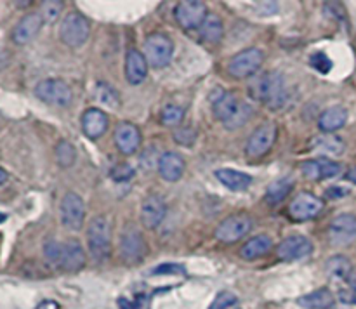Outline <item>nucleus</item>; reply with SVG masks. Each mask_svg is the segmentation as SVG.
Returning <instances> with one entry per match:
<instances>
[{"mask_svg": "<svg viewBox=\"0 0 356 309\" xmlns=\"http://www.w3.org/2000/svg\"><path fill=\"white\" fill-rule=\"evenodd\" d=\"M250 94H252L254 99L268 104V108H271V110L282 108L285 103V97H287L284 75L278 72L263 73L250 85Z\"/></svg>", "mask_w": 356, "mask_h": 309, "instance_id": "nucleus-1", "label": "nucleus"}, {"mask_svg": "<svg viewBox=\"0 0 356 309\" xmlns=\"http://www.w3.org/2000/svg\"><path fill=\"white\" fill-rule=\"evenodd\" d=\"M87 249L94 262H104L111 253V224L104 215L90 219L87 226Z\"/></svg>", "mask_w": 356, "mask_h": 309, "instance_id": "nucleus-2", "label": "nucleus"}, {"mask_svg": "<svg viewBox=\"0 0 356 309\" xmlns=\"http://www.w3.org/2000/svg\"><path fill=\"white\" fill-rule=\"evenodd\" d=\"M90 35V24L86 16L73 10L63 17L61 24H59V38L65 45L72 49H79L89 40Z\"/></svg>", "mask_w": 356, "mask_h": 309, "instance_id": "nucleus-3", "label": "nucleus"}, {"mask_svg": "<svg viewBox=\"0 0 356 309\" xmlns=\"http://www.w3.org/2000/svg\"><path fill=\"white\" fill-rule=\"evenodd\" d=\"M35 96L45 104L58 108H66L72 104V87L61 78H45L35 85Z\"/></svg>", "mask_w": 356, "mask_h": 309, "instance_id": "nucleus-4", "label": "nucleus"}, {"mask_svg": "<svg viewBox=\"0 0 356 309\" xmlns=\"http://www.w3.org/2000/svg\"><path fill=\"white\" fill-rule=\"evenodd\" d=\"M143 54L153 68H165L174 56V42L165 33H152L145 40Z\"/></svg>", "mask_w": 356, "mask_h": 309, "instance_id": "nucleus-5", "label": "nucleus"}, {"mask_svg": "<svg viewBox=\"0 0 356 309\" xmlns=\"http://www.w3.org/2000/svg\"><path fill=\"white\" fill-rule=\"evenodd\" d=\"M263 61H264L263 51L257 47H249L229 59L228 73L238 80L249 78V76L256 75V73L259 72V68L263 66Z\"/></svg>", "mask_w": 356, "mask_h": 309, "instance_id": "nucleus-6", "label": "nucleus"}, {"mask_svg": "<svg viewBox=\"0 0 356 309\" xmlns=\"http://www.w3.org/2000/svg\"><path fill=\"white\" fill-rule=\"evenodd\" d=\"M59 217H61V224L66 229L80 231L83 221H86V203H83L82 197L73 193V191H68L59 203Z\"/></svg>", "mask_w": 356, "mask_h": 309, "instance_id": "nucleus-7", "label": "nucleus"}, {"mask_svg": "<svg viewBox=\"0 0 356 309\" xmlns=\"http://www.w3.org/2000/svg\"><path fill=\"white\" fill-rule=\"evenodd\" d=\"M120 256L125 262L138 264L146 256V240L134 224H127L120 235Z\"/></svg>", "mask_w": 356, "mask_h": 309, "instance_id": "nucleus-8", "label": "nucleus"}, {"mask_svg": "<svg viewBox=\"0 0 356 309\" xmlns=\"http://www.w3.org/2000/svg\"><path fill=\"white\" fill-rule=\"evenodd\" d=\"M277 124H275V122H264L263 125H259V127L252 132V135H250L249 141H247V156H249V158H261V156H264L266 153H270L275 141H277Z\"/></svg>", "mask_w": 356, "mask_h": 309, "instance_id": "nucleus-9", "label": "nucleus"}, {"mask_svg": "<svg viewBox=\"0 0 356 309\" xmlns=\"http://www.w3.org/2000/svg\"><path fill=\"white\" fill-rule=\"evenodd\" d=\"M250 229H252V219L249 215L233 214L216 228V238L222 243H235L249 235Z\"/></svg>", "mask_w": 356, "mask_h": 309, "instance_id": "nucleus-10", "label": "nucleus"}, {"mask_svg": "<svg viewBox=\"0 0 356 309\" xmlns=\"http://www.w3.org/2000/svg\"><path fill=\"white\" fill-rule=\"evenodd\" d=\"M207 14V6L200 0H183L174 9L176 21L184 30H198Z\"/></svg>", "mask_w": 356, "mask_h": 309, "instance_id": "nucleus-11", "label": "nucleus"}, {"mask_svg": "<svg viewBox=\"0 0 356 309\" xmlns=\"http://www.w3.org/2000/svg\"><path fill=\"white\" fill-rule=\"evenodd\" d=\"M323 210V200L315 197L313 193H299L289 205V214L296 221H308V219L316 217Z\"/></svg>", "mask_w": 356, "mask_h": 309, "instance_id": "nucleus-12", "label": "nucleus"}, {"mask_svg": "<svg viewBox=\"0 0 356 309\" xmlns=\"http://www.w3.org/2000/svg\"><path fill=\"white\" fill-rule=\"evenodd\" d=\"M313 243L302 235H291L280 242L277 253L282 260H299L312 256Z\"/></svg>", "mask_w": 356, "mask_h": 309, "instance_id": "nucleus-13", "label": "nucleus"}, {"mask_svg": "<svg viewBox=\"0 0 356 309\" xmlns=\"http://www.w3.org/2000/svg\"><path fill=\"white\" fill-rule=\"evenodd\" d=\"M115 144L124 155H134L141 146V131L131 122H120L113 132Z\"/></svg>", "mask_w": 356, "mask_h": 309, "instance_id": "nucleus-14", "label": "nucleus"}, {"mask_svg": "<svg viewBox=\"0 0 356 309\" xmlns=\"http://www.w3.org/2000/svg\"><path fill=\"white\" fill-rule=\"evenodd\" d=\"M42 26H44V17L40 16V12H30L17 21L16 26L13 28L10 37H13L14 44L24 45L40 33Z\"/></svg>", "mask_w": 356, "mask_h": 309, "instance_id": "nucleus-15", "label": "nucleus"}, {"mask_svg": "<svg viewBox=\"0 0 356 309\" xmlns=\"http://www.w3.org/2000/svg\"><path fill=\"white\" fill-rule=\"evenodd\" d=\"M167 214V205L159 194H148L141 205V222L146 229H155L162 224Z\"/></svg>", "mask_w": 356, "mask_h": 309, "instance_id": "nucleus-16", "label": "nucleus"}, {"mask_svg": "<svg viewBox=\"0 0 356 309\" xmlns=\"http://www.w3.org/2000/svg\"><path fill=\"white\" fill-rule=\"evenodd\" d=\"M343 167L337 162L327 158H316V160H308L301 165V172L305 174L306 179L309 181H322V179H330V177L339 176Z\"/></svg>", "mask_w": 356, "mask_h": 309, "instance_id": "nucleus-17", "label": "nucleus"}, {"mask_svg": "<svg viewBox=\"0 0 356 309\" xmlns=\"http://www.w3.org/2000/svg\"><path fill=\"white\" fill-rule=\"evenodd\" d=\"M86 266V252H83L82 245L76 240H68L63 243L61 249V259H59L58 267L68 273H75Z\"/></svg>", "mask_w": 356, "mask_h": 309, "instance_id": "nucleus-18", "label": "nucleus"}, {"mask_svg": "<svg viewBox=\"0 0 356 309\" xmlns=\"http://www.w3.org/2000/svg\"><path fill=\"white\" fill-rule=\"evenodd\" d=\"M148 61L138 49H129L125 56V78L131 85H139L148 75Z\"/></svg>", "mask_w": 356, "mask_h": 309, "instance_id": "nucleus-19", "label": "nucleus"}, {"mask_svg": "<svg viewBox=\"0 0 356 309\" xmlns=\"http://www.w3.org/2000/svg\"><path fill=\"white\" fill-rule=\"evenodd\" d=\"M329 233L334 245H346L356 236V217L353 214H339L330 222Z\"/></svg>", "mask_w": 356, "mask_h": 309, "instance_id": "nucleus-20", "label": "nucleus"}, {"mask_svg": "<svg viewBox=\"0 0 356 309\" xmlns=\"http://www.w3.org/2000/svg\"><path fill=\"white\" fill-rule=\"evenodd\" d=\"M83 134L89 139H99L108 131V115L99 108H89L80 118Z\"/></svg>", "mask_w": 356, "mask_h": 309, "instance_id": "nucleus-21", "label": "nucleus"}, {"mask_svg": "<svg viewBox=\"0 0 356 309\" xmlns=\"http://www.w3.org/2000/svg\"><path fill=\"white\" fill-rule=\"evenodd\" d=\"M184 169H186V163L179 153L167 151L159 158V174L163 181L176 183L183 177Z\"/></svg>", "mask_w": 356, "mask_h": 309, "instance_id": "nucleus-22", "label": "nucleus"}, {"mask_svg": "<svg viewBox=\"0 0 356 309\" xmlns=\"http://www.w3.org/2000/svg\"><path fill=\"white\" fill-rule=\"evenodd\" d=\"M216 177H218L222 186L232 191H243L252 184V176L235 169H218L216 170Z\"/></svg>", "mask_w": 356, "mask_h": 309, "instance_id": "nucleus-23", "label": "nucleus"}, {"mask_svg": "<svg viewBox=\"0 0 356 309\" xmlns=\"http://www.w3.org/2000/svg\"><path fill=\"white\" fill-rule=\"evenodd\" d=\"M271 249H273V240L268 235H257L243 243L242 249H240V256L245 260H254L257 257L266 256Z\"/></svg>", "mask_w": 356, "mask_h": 309, "instance_id": "nucleus-24", "label": "nucleus"}, {"mask_svg": "<svg viewBox=\"0 0 356 309\" xmlns=\"http://www.w3.org/2000/svg\"><path fill=\"white\" fill-rule=\"evenodd\" d=\"M348 122V110L343 106H332L323 111L318 118V128L322 132H334L339 131L346 125Z\"/></svg>", "mask_w": 356, "mask_h": 309, "instance_id": "nucleus-25", "label": "nucleus"}, {"mask_svg": "<svg viewBox=\"0 0 356 309\" xmlns=\"http://www.w3.org/2000/svg\"><path fill=\"white\" fill-rule=\"evenodd\" d=\"M240 103H242V101H238V97L233 92H221V96H219L218 99H214V103H212L214 117L225 124V122H228L229 118L236 113Z\"/></svg>", "mask_w": 356, "mask_h": 309, "instance_id": "nucleus-26", "label": "nucleus"}, {"mask_svg": "<svg viewBox=\"0 0 356 309\" xmlns=\"http://www.w3.org/2000/svg\"><path fill=\"white\" fill-rule=\"evenodd\" d=\"M336 302L332 290H329L327 287L318 288V290L312 292V294H306L299 299V306L305 309H330Z\"/></svg>", "mask_w": 356, "mask_h": 309, "instance_id": "nucleus-27", "label": "nucleus"}, {"mask_svg": "<svg viewBox=\"0 0 356 309\" xmlns=\"http://www.w3.org/2000/svg\"><path fill=\"white\" fill-rule=\"evenodd\" d=\"M198 31H200L202 40L207 42V44H218V42H221L222 35H225L221 17L218 14H207V17L202 23V26L198 28Z\"/></svg>", "mask_w": 356, "mask_h": 309, "instance_id": "nucleus-28", "label": "nucleus"}, {"mask_svg": "<svg viewBox=\"0 0 356 309\" xmlns=\"http://www.w3.org/2000/svg\"><path fill=\"white\" fill-rule=\"evenodd\" d=\"M325 271L330 278L334 280H350L351 273H353V266H351L350 259L346 256H332L325 264Z\"/></svg>", "mask_w": 356, "mask_h": 309, "instance_id": "nucleus-29", "label": "nucleus"}, {"mask_svg": "<svg viewBox=\"0 0 356 309\" xmlns=\"http://www.w3.org/2000/svg\"><path fill=\"white\" fill-rule=\"evenodd\" d=\"M292 186H294V181L291 177H284V179H278L275 183H271L268 186L266 191V200L270 203H278V201L284 200L289 193H291Z\"/></svg>", "mask_w": 356, "mask_h": 309, "instance_id": "nucleus-30", "label": "nucleus"}, {"mask_svg": "<svg viewBox=\"0 0 356 309\" xmlns=\"http://www.w3.org/2000/svg\"><path fill=\"white\" fill-rule=\"evenodd\" d=\"M54 155H56V162H58V165L63 167V169H68V167H72L73 163H75L76 149L72 142L63 139V141H59L58 144H56Z\"/></svg>", "mask_w": 356, "mask_h": 309, "instance_id": "nucleus-31", "label": "nucleus"}, {"mask_svg": "<svg viewBox=\"0 0 356 309\" xmlns=\"http://www.w3.org/2000/svg\"><path fill=\"white\" fill-rule=\"evenodd\" d=\"M96 99L99 101L101 104H104V106H110V108L120 106V96H118L117 89L111 87L110 83L106 82H97Z\"/></svg>", "mask_w": 356, "mask_h": 309, "instance_id": "nucleus-32", "label": "nucleus"}, {"mask_svg": "<svg viewBox=\"0 0 356 309\" xmlns=\"http://www.w3.org/2000/svg\"><path fill=\"white\" fill-rule=\"evenodd\" d=\"M315 146L318 151L327 153V155H341L344 151V141L337 135H323L315 141Z\"/></svg>", "mask_w": 356, "mask_h": 309, "instance_id": "nucleus-33", "label": "nucleus"}, {"mask_svg": "<svg viewBox=\"0 0 356 309\" xmlns=\"http://www.w3.org/2000/svg\"><path fill=\"white\" fill-rule=\"evenodd\" d=\"M254 115V110L250 104L247 103H240L238 110H236V113L233 115L232 118H229L228 122H225V127L229 128V131H235V128H240L242 125L247 124V120H249L250 117Z\"/></svg>", "mask_w": 356, "mask_h": 309, "instance_id": "nucleus-34", "label": "nucleus"}, {"mask_svg": "<svg viewBox=\"0 0 356 309\" xmlns=\"http://www.w3.org/2000/svg\"><path fill=\"white\" fill-rule=\"evenodd\" d=\"M184 118V110L181 106H176V104H169L162 110V115H160V120L165 127H176L183 122Z\"/></svg>", "mask_w": 356, "mask_h": 309, "instance_id": "nucleus-35", "label": "nucleus"}, {"mask_svg": "<svg viewBox=\"0 0 356 309\" xmlns=\"http://www.w3.org/2000/svg\"><path fill=\"white\" fill-rule=\"evenodd\" d=\"M149 302H152L149 295L139 294L136 299L120 297L117 301V304L120 309H149Z\"/></svg>", "mask_w": 356, "mask_h": 309, "instance_id": "nucleus-36", "label": "nucleus"}, {"mask_svg": "<svg viewBox=\"0 0 356 309\" xmlns=\"http://www.w3.org/2000/svg\"><path fill=\"white\" fill-rule=\"evenodd\" d=\"M63 10V2H58V0H51V2L42 3L40 16L44 17V23H54L58 19V16Z\"/></svg>", "mask_w": 356, "mask_h": 309, "instance_id": "nucleus-37", "label": "nucleus"}, {"mask_svg": "<svg viewBox=\"0 0 356 309\" xmlns=\"http://www.w3.org/2000/svg\"><path fill=\"white\" fill-rule=\"evenodd\" d=\"M309 65L313 66V68L316 69V72L320 73H329L330 69H332V59L329 58V56L325 54V52H315V54L309 58Z\"/></svg>", "mask_w": 356, "mask_h": 309, "instance_id": "nucleus-38", "label": "nucleus"}, {"mask_svg": "<svg viewBox=\"0 0 356 309\" xmlns=\"http://www.w3.org/2000/svg\"><path fill=\"white\" fill-rule=\"evenodd\" d=\"M61 249L63 245L59 242H56V240H47L44 245L45 259L51 264H54V266H58L59 259H61Z\"/></svg>", "mask_w": 356, "mask_h": 309, "instance_id": "nucleus-39", "label": "nucleus"}, {"mask_svg": "<svg viewBox=\"0 0 356 309\" xmlns=\"http://www.w3.org/2000/svg\"><path fill=\"white\" fill-rule=\"evenodd\" d=\"M174 141L181 146H193L197 141V131L191 127H183L179 131H176L174 134Z\"/></svg>", "mask_w": 356, "mask_h": 309, "instance_id": "nucleus-40", "label": "nucleus"}, {"mask_svg": "<svg viewBox=\"0 0 356 309\" xmlns=\"http://www.w3.org/2000/svg\"><path fill=\"white\" fill-rule=\"evenodd\" d=\"M236 301H238V299H236V295L232 294V292H221L209 309H229L232 306L236 304Z\"/></svg>", "mask_w": 356, "mask_h": 309, "instance_id": "nucleus-41", "label": "nucleus"}, {"mask_svg": "<svg viewBox=\"0 0 356 309\" xmlns=\"http://www.w3.org/2000/svg\"><path fill=\"white\" fill-rule=\"evenodd\" d=\"M186 273V269H184L183 266H179V264H160V266H156L155 269L152 271V274H155V276H160V274H184Z\"/></svg>", "mask_w": 356, "mask_h": 309, "instance_id": "nucleus-42", "label": "nucleus"}, {"mask_svg": "<svg viewBox=\"0 0 356 309\" xmlns=\"http://www.w3.org/2000/svg\"><path fill=\"white\" fill-rule=\"evenodd\" d=\"M111 176H113L115 181H127L134 176V169L131 165H127V163H122V165L115 167Z\"/></svg>", "mask_w": 356, "mask_h": 309, "instance_id": "nucleus-43", "label": "nucleus"}, {"mask_svg": "<svg viewBox=\"0 0 356 309\" xmlns=\"http://www.w3.org/2000/svg\"><path fill=\"white\" fill-rule=\"evenodd\" d=\"M344 194H348V190H344V187H329V191H327V197L329 198L344 197Z\"/></svg>", "mask_w": 356, "mask_h": 309, "instance_id": "nucleus-44", "label": "nucleus"}, {"mask_svg": "<svg viewBox=\"0 0 356 309\" xmlns=\"http://www.w3.org/2000/svg\"><path fill=\"white\" fill-rule=\"evenodd\" d=\"M37 309H59V304L54 301H44L37 306Z\"/></svg>", "mask_w": 356, "mask_h": 309, "instance_id": "nucleus-45", "label": "nucleus"}, {"mask_svg": "<svg viewBox=\"0 0 356 309\" xmlns=\"http://www.w3.org/2000/svg\"><path fill=\"white\" fill-rule=\"evenodd\" d=\"M348 283H350V288L351 292H353V295L356 297V271H353L350 276V280H348Z\"/></svg>", "mask_w": 356, "mask_h": 309, "instance_id": "nucleus-46", "label": "nucleus"}, {"mask_svg": "<svg viewBox=\"0 0 356 309\" xmlns=\"http://www.w3.org/2000/svg\"><path fill=\"white\" fill-rule=\"evenodd\" d=\"M346 179L350 181V183L356 184V167H353V169L348 170V172H346Z\"/></svg>", "mask_w": 356, "mask_h": 309, "instance_id": "nucleus-47", "label": "nucleus"}, {"mask_svg": "<svg viewBox=\"0 0 356 309\" xmlns=\"http://www.w3.org/2000/svg\"><path fill=\"white\" fill-rule=\"evenodd\" d=\"M7 177H9V176H7V172H6V170L2 169V167H0V186H2V184L6 183Z\"/></svg>", "mask_w": 356, "mask_h": 309, "instance_id": "nucleus-48", "label": "nucleus"}, {"mask_svg": "<svg viewBox=\"0 0 356 309\" xmlns=\"http://www.w3.org/2000/svg\"><path fill=\"white\" fill-rule=\"evenodd\" d=\"M6 219H7V217H6V214H2V212H0V224H2V222L6 221Z\"/></svg>", "mask_w": 356, "mask_h": 309, "instance_id": "nucleus-49", "label": "nucleus"}]
</instances>
